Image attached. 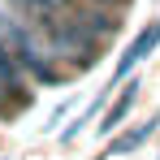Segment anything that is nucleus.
Returning a JSON list of instances; mask_svg holds the SVG:
<instances>
[{
  "label": "nucleus",
  "instance_id": "nucleus-1",
  "mask_svg": "<svg viewBox=\"0 0 160 160\" xmlns=\"http://www.w3.org/2000/svg\"><path fill=\"white\" fill-rule=\"evenodd\" d=\"M0 48L13 56V61H18V69H26L35 82H61V69H56V61L48 56L43 39H39V30L26 26L22 18L0 13Z\"/></svg>",
  "mask_w": 160,
  "mask_h": 160
},
{
  "label": "nucleus",
  "instance_id": "nucleus-2",
  "mask_svg": "<svg viewBox=\"0 0 160 160\" xmlns=\"http://www.w3.org/2000/svg\"><path fill=\"white\" fill-rule=\"evenodd\" d=\"M156 48H160V22H156V26H147L143 35H138V39H134V48H130L126 56H121V61H117V74H112V87H117V78H126V74H130L134 65H138L143 56H152Z\"/></svg>",
  "mask_w": 160,
  "mask_h": 160
},
{
  "label": "nucleus",
  "instance_id": "nucleus-3",
  "mask_svg": "<svg viewBox=\"0 0 160 160\" xmlns=\"http://www.w3.org/2000/svg\"><path fill=\"white\" fill-rule=\"evenodd\" d=\"M138 87H143V82H138V78H130V82H126V91H121V100H117V104L108 108V117H104V121H100V130H112V126H121V117L130 112V104H134V95H138Z\"/></svg>",
  "mask_w": 160,
  "mask_h": 160
},
{
  "label": "nucleus",
  "instance_id": "nucleus-4",
  "mask_svg": "<svg viewBox=\"0 0 160 160\" xmlns=\"http://www.w3.org/2000/svg\"><path fill=\"white\" fill-rule=\"evenodd\" d=\"M18 9H26L30 18L35 13H52V18H65V13H74V4L78 0H13Z\"/></svg>",
  "mask_w": 160,
  "mask_h": 160
},
{
  "label": "nucleus",
  "instance_id": "nucleus-5",
  "mask_svg": "<svg viewBox=\"0 0 160 160\" xmlns=\"http://www.w3.org/2000/svg\"><path fill=\"white\" fill-rule=\"evenodd\" d=\"M152 130H160V117H156V121H147V126H138V130H130V134H121V138L112 143V152H108V156H126V152H134V147H138Z\"/></svg>",
  "mask_w": 160,
  "mask_h": 160
}]
</instances>
